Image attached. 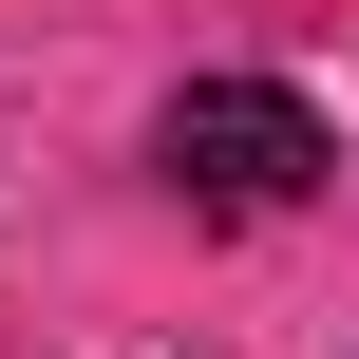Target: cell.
I'll return each mask as SVG.
<instances>
[{
	"instance_id": "1",
	"label": "cell",
	"mask_w": 359,
	"mask_h": 359,
	"mask_svg": "<svg viewBox=\"0 0 359 359\" xmlns=\"http://www.w3.org/2000/svg\"><path fill=\"white\" fill-rule=\"evenodd\" d=\"M151 170H170V208H208V227H284L341 151H322V114H303L284 76H189V95L151 114Z\"/></svg>"
}]
</instances>
